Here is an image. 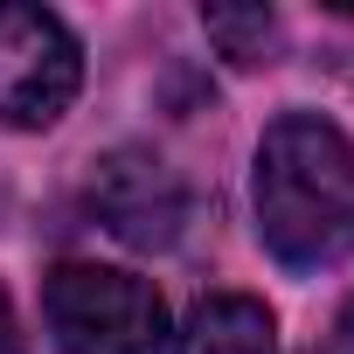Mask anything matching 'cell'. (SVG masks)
Listing matches in <instances>:
<instances>
[{"instance_id": "obj_1", "label": "cell", "mask_w": 354, "mask_h": 354, "mask_svg": "<svg viewBox=\"0 0 354 354\" xmlns=\"http://www.w3.org/2000/svg\"><path fill=\"white\" fill-rule=\"evenodd\" d=\"M257 236L285 271H326L354 250V139L319 111H285L257 139Z\"/></svg>"}, {"instance_id": "obj_2", "label": "cell", "mask_w": 354, "mask_h": 354, "mask_svg": "<svg viewBox=\"0 0 354 354\" xmlns=\"http://www.w3.org/2000/svg\"><path fill=\"white\" fill-rule=\"evenodd\" d=\"M42 319L63 354H160L167 333V299L139 271L111 264H56L42 278Z\"/></svg>"}, {"instance_id": "obj_3", "label": "cell", "mask_w": 354, "mask_h": 354, "mask_svg": "<svg viewBox=\"0 0 354 354\" xmlns=\"http://www.w3.org/2000/svg\"><path fill=\"white\" fill-rule=\"evenodd\" d=\"M84 49L77 35L28 0H0V125L42 132L77 104Z\"/></svg>"}, {"instance_id": "obj_4", "label": "cell", "mask_w": 354, "mask_h": 354, "mask_svg": "<svg viewBox=\"0 0 354 354\" xmlns=\"http://www.w3.org/2000/svg\"><path fill=\"white\" fill-rule=\"evenodd\" d=\"M91 209L132 250H174L181 230H188V188H181V174H174L160 153H146V146H118V153L97 160Z\"/></svg>"}, {"instance_id": "obj_5", "label": "cell", "mask_w": 354, "mask_h": 354, "mask_svg": "<svg viewBox=\"0 0 354 354\" xmlns=\"http://www.w3.org/2000/svg\"><path fill=\"white\" fill-rule=\"evenodd\" d=\"M167 354H278V319L250 292H209Z\"/></svg>"}, {"instance_id": "obj_6", "label": "cell", "mask_w": 354, "mask_h": 354, "mask_svg": "<svg viewBox=\"0 0 354 354\" xmlns=\"http://www.w3.org/2000/svg\"><path fill=\"white\" fill-rule=\"evenodd\" d=\"M202 28H209V42H216L236 70H271L278 49H285V28H278L271 8H209Z\"/></svg>"}, {"instance_id": "obj_7", "label": "cell", "mask_w": 354, "mask_h": 354, "mask_svg": "<svg viewBox=\"0 0 354 354\" xmlns=\"http://www.w3.org/2000/svg\"><path fill=\"white\" fill-rule=\"evenodd\" d=\"M0 354H21V326H15V299L0 285Z\"/></svg>"}, {"instance_id": "obj_8", "label": "cell", "mask_w": 354, "mask_h": 354, "mask_svg": "<svg viewBox=\"0 0 354 354\" xmlns=\"http://www.w3.org/2000/svg\"><path fill=\"white\" fill-rule=\"evenodd\" d=\"M347 333H354V313H347Z\"/></svg>"}]
</instances>
